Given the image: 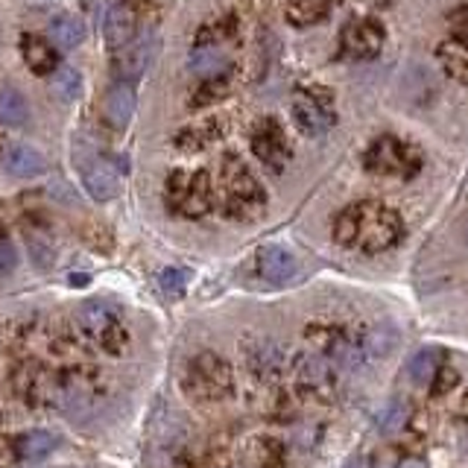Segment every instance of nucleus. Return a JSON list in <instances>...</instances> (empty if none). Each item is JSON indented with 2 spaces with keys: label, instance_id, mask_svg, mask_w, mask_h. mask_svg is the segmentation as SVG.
<instances>
[{
  "label": "nucleus",
  "instance_id": "nucleus-23",
  "mask_svg": "<svg viewBox=\"0 0 468 468\" xmlns=\"http://www.w3.org/2000/svg\"><path fill=\"white\" fill-rule=\"evenodd\" d=\"M331 9V0H287V21L296 27H310L319 18H326Z\"/></svg>",
  "mask_w": 468,
  "mask_h": 468
},
{
  "label": "nucleus",
  "instance_id": "nucleus-24",
  "mask_svg": "<svg viewBox=\"0 0 468 468\" xmlns=\"http://www.w3.org/2000/svg\"><path fill=\"white\" fill-rule=\"evenodd\" d=\"M190 70H194V74H199L202 79L223 77V70H225V56H223L214 44H197L194 56H190Z\"/></svg>",
  "mask_w": 468,
  "mask_h": 468
},
{
  "label": "nucleus",
  "instance_id": "nucleus-3",
  "mask_svg": "<svg viewBox=\"0 0 468 468\" xmlns=\"http://www.w3.org/2000/svg\"><path fill=\"white\" fill-rule=\"evenodd\" d=\"M77 326L79 334L86 340H91L100 352L112 357H124L132 345V334L126 328L124 317L117 314V307L109 302H100V298H91V302L79 305L77 310Z\"/></svg>",
  "mask_w": 468,
  "mask_h": 468
},
{
  "label": "nucleus",
  "instance_id": "nucleus-15",
  "mask_svg": "<svg viewBox=\"0 0 468 468\" xmlns=\"http://www.w3.org/2000/svg\"><path fill=\"white\" fill-rule=\"evenodd\" d=\"M150 59H152V35L147 32V35H141L138 41H132L126 50L115 53L112 65H115L117 82H129L132 86V79H138L143 70H147Z\"/></svg>",
  "mask_w": 468,
  "mask_h": 468
},
{
  "label": "nucleus",
  "instance_id": "nucleus-1",
  "mask_svg": "<svg viewBox=\"0 0 468 468\" xmlns=\"http://www.w3.org/2000/svg\"><path fill=\"white\" fill-rule=\"evenodd\" d=\"M404 237V223L399 211H392L381 202H354L343 208L334 220V240L343 249H360L366 255H381L399 246Z\"/></svg>",
  "mask_w": 468,
  "mask_h": 468
},
{
  "label": "nucleus",
  "instance_id": "nucleus-35",
  "mask_svg": "<svg viewBox=\"0 0 468 468\" xmlns=\"http://www.w3.org/2000/svg\"><path fill=\"white\" fill-rule=\"evenodd\" d=\"M345 468H372V463H369V457H363V454H357V457L349 460V465Z\"/></svg>",
  "mask_w": 468,
  "mask_h": 468
},
{
  "label": "nucleus",
  "instance_id": "nucleus-16",
  "mask_svg": "<svg viewBox=\"0 0 468 468\" xmlns=\"http://www.w3.org/2000/svg\"><path fill=\"white\" fill-rule=\"evenodd\" d=\"M132 35H135V15L126 4H115L106 18V44L112 53H120L132 44Z\"/></svg>",
  "mask_w": 468,
  "mask_h": 468
},
{
  "label": "nucleus",
  "instance_id": "nucleus-38",
  "mask_svg": "<svg viewBox=\"0 0 468 468\" xmlns=\"http://www.w3.org/2000/svg\"><path fill=\"white\" fill-rule=\"evenodd\" d=\"M82 4H91V0H82Z\"/></svg>",
  "mask_w": 468,
  "mask_h": 468
},
{
  "label": "nucleus",
  "instance_id": "nucleus-20",
  "mask_svg": "<svg viewBox=\"0 0 468 468\" xmlns=\"http://www.w3.org/2000/svg\"><path fill=\"white\" fill-rule=\"evenodd\" d=\"M4 167L9 176L15 179H32V176H41L44 173V155L35 152L27 143H15V147H9L6 155H4Z\"/></svg>",
  "mask_w": 468,
  "mask_h": 468
},
{
  "label": "nucleus",
  "instance_id": "nucleus-6",
  "mask_svg": "<svg viewBox=\"0 0 468 468\" xmlns=\"http://www.w3.org/2000/svg\"><path fill=\"white\" fill-rule=\"evenodd\" d=\"M290 375L293 383L302 399L317 401V404H331L337 399L340 383H337V372H334V363L326 360L322 354H293L290 357Z\"/></svg>",
  "mask_w": 468,
  "mask_h": 468
},
{
  "label": "nucleus",
  "instance_id": "nucleus-18",
  "mask_svg": "<svg viewBox=\"0 0 468 468\" xmlns=\"http://www.w3.org/2000/svg\"><path fill=\"white\" fill-rule=\"evenodd\" d=\"M21 53H23V62H27V68L35 77H50L59 68V53L44 39H39V35H23Z\"/></svg>",
  "mask_w": 468,
  "mask_h": 468
},
{
  "label": "nucleus",
  "instance_id": "nucleus-34",
  "mask_svg": "<svg viewBox=\"0 0 468 468\" xmlns=\"http://www.w3.org/2000/svg\"><path fill=\"white\" fill-rule=\"evenodd\" d=\"M395 468H427V463L422 457H404Z\"/></svg>",
  "mask_w": 468,
  "mask_h": 468
},
{
  "label": "nucleus",
  "instance_id": "nucleus-5",
  "mask_svg": "<svg viewBox=\"0 0 468 468\" xmlns=\"http://www.w3.org/2000/svg\"><path fill=\"white\" fill-rule=\"evenodd\" d=\"M223 208L234 214V217H249L263 208L267 194L258 176L237 159V155H225L223 159Z\"/></svg>",
  "mask_w": 468,
  "mask_h": 468
},
{
  "label": "nucleus",
  "instance_id": "nucleus-7",
  "mask_svg": "<svg viewBox=\"0 0 468 468\" xmlns=\"http://www.w3.org/2000/svg\"><path fill=\"white\" fill-rule=\"evenodd\" d=\"M240 354H243L246 372L258 383H279L290 366V354L284 352V345L279 340L261 337V334H249L240 340Z\"/></svg>",
  "mask_w": 468,
  "mask_h": 468
},
{
  "label": "nucleus",
  "instance_id": "nucleus-31",
  "mask_svg": "<svg viewBox=\"0 0 468 468\" xmlns=\"http://www.w3.org/2000/svg\"><path fill=\"white\" fill-rule=\"evenodd\" d=\"M159 284H161V290L164 293H170V296H182L185 293V287L190 284V270H179V267H167L161 270L159 275Z\"/></svg>",
  "mask_w": 468,
  "mask_h": 468
},
{
  "label": "nucleus",
  "instance_id": "nucleus-30",
  "mask_svg": "<svg viewBox=\"0 0 468 468\" xmlns=\"http://www.w3.org/2000/svg\"><path fill=\"white\" fill-rule=\"evenodd\" d=\"M225 94V77H214V79H202V86L197 88V94L190 97V109H202V106L217 103Z\"/></svg>",
  "mask_w": 468,
  "mask_h": 468
},
{
  "label": "nucleus",
  "instance_id": "nucleus-28",
  "mask_svg": "<svg viewBox=\"0 0 468 468\" xmlns=\"http://www.w3.org/2000/svg\"><path fill=\"white\" fill-rule=\"evenodd\" d=\"M439 366H442L439 352H434V349H422V352H416V354L410 357V366H407V372H410V378H413L416 383H430V381H434V375H436Z\"/></svg>",
  "mask_w": 468,
  "mask_h": 468
},
{
  "label": "nucleus",
  "instance_id": "nucleus-9",
  "mask_svg": "<svg viewBox=\"0 0 468 468\" xmlns=\"http://www.w3.org/2000/svg\"><path fill=\"white\" fill-rule=\"evenodd\" d=\"M249 270H252V279H258L261 284H287L296 279L298 272V261L290 249H284L279 243H270V246H261L255 249V255L249 261Z\"/></svg>",
  "mask_w": 468,
  "mask_h": 468
},
{
  "label": "nucleus",
  "instance_id": "nucleus-4",
  "mask_svg": "<svg viewBox=\"0 0 468 468\" xmlns=\"http://www.w3.org/2000/svg\"><path fill=\"white\" fill-rule=\"evenodd\" d=\"M164 194L170 211L188 220L206 217L214 206V188L206 170H173L167 176Z\"/></svg>",
  "mask_w": 468,
  "mask_h": 468
},
{
  "label": "nucleus",
  "instance_id": "nucleus-32",
  "mask_svg": "<svg viewBox=\"0 0 468 468\" xmlns=\"http://www.w3.org/2000/svg\"><path fill=\"white\" fill-rule=\"evenodd\" d=\"M460 383V375H457V369L454 366H448V363H442L439 369H436V375H434V381H430V392L436 395V399H442V395H448L454 387H457Z\"/></svg>",
  "mask_w": 468,
  "mask_h": 468
},
{
  "label": "nucleus",
  "instance_id": "nucleus-14",
  "mask_svg": "<svg viewBox=\"0 0 468 468\" xmlns=\"http://www.w3.org/2000/svg\"><path fill=\"white\" fill-rule=\"evenodd\" d=\"M243 463L246 468H284L287 448L279 436L255 434L243 442Z\"/></svg>",
  "mask_w": 468,
  "mask_h": 468
},
{
  "label": "nucleus",
  "instance_id": "nucleus-27",
  "mask_svg": "<svg viewBox=\"0 0 468 468\" xmlns=\"http://www.w3.org/2000/svg\"><path fill=\"white\" fill-rule=\"evenodd\" d=\"M79 88H82V77L77 68L70 65H59L53 74H50V91L56 94L59 100H77L79 97Z\"/></svg>",
  "mask_w": 468,
  "mask_h": 468
},
{
  "label": "nucleus",
  "instance_id": "nucleus-8",
  "mask_svg": "<svg viewBox=\"0 0 468 468\" xmlns=\"http://www.w3.org/2000/svg\"><path fill=\"white\" fill-rule=\"evenodd\" d=\"M366 170L381 176H413L418 170L416 152L399 138H378L366 150Z\"/></svg>",
  "mask_w": 468,
  "mask_h": 468
},
{
  "label": "nucleus",
  "instance_id": "nucleus-2",
  "mask_svg": "<svg viewBox=\"0 0 468 468\" xmlns=\"http://www.w3.org/2000/svg\"><path fill=\"white\" fill-rule=\"evenodd\" d=\"M179 387H182L185 399L211 407L220 401H229L234 395V369L232 363L217 352H197L190 354L182 372H179Z\"/></svg>",
  "mask_w": 468,
  "mask_h": 468
},
{
  "label": "nucleus",
  "instance_id": "nucleus-37",
  "mask_svg": "<svg viewBox=\"0 0 468 468\" xmlns=\"http://www.w3.org/2000/svg\"><path fill=\"white\" fill-rule=\"evenodd\" d=\"M4 155H6V143H4V138H0V161H4Z\"/></svg>",
  "mask_w": 468,
  "mask_h": 468
},
{
  "label": "nucleus",
  "instance_id": "nucleus-33",
  "mask_svg": "<svg viewBox=\"0 0 468 468\" xmlns=\"http://www.w3.org/2000/svg\"><path fill=\"white\" fill-rule=\"evenodd\" d=\"M18 267V249L6 229H0V275H9Z\"/></svg>",
  "mask_w": 468,
  "mask_h": 468
},
{
  "label": "nucleus",
  "instance_id": "nucleus-29",
  "mask_svg": "<svg viewBox=\"0 0 468 468\" xmlns=\"http://www.w3.org/2000/svg\"><path fill=\"white\" fill-rule=\"evenodd\" d=\"M407 422H410V404L390 401L383 407V413L378 416V430L381 434H395V430H404Z\"/></svg>",
  "mask_w": 468,
  "mask_h": 468
},
{
  "label": "nucleus",
  "instance_id": "nucleus-21",
  "mask_svg": "<svg viewBox=\"0 0 468 468\" xmlns=\"http://www.w3.org/2000/svg\"><path fill=\"white\" fill-rule=\"evenodd\" d=\"M220 135H223L220 120H202V124L185 126V129L173 138V143H176V150L197 152V150H206L208 143H214Z\"/></svg>",
  "mask_w": 468,
  "mask_h": 468
},
{
  "label": "nucleus",
  "instance_id": "nucleus-17",
  "mask_svg": "<svg viewBox=\"0 0 468 468\" xmlns=\"http://www.w3.org/2000/svg\"><path fill=\"white\" fill-rule=\"evenodd\" d=\"M135 106H138L135 88L129 82H115L109 97H106V117H109V124L115 129H126L132 124V117H135Z\"/></svg>",
  "mask_w": 468,
  "mask_h": 468
},
{
  "label": "nucleus",
  "instance_id": "nucleus-11",
  "mask_svg": "<svg viewBox=\"0 0 468 468\" xmlns=\"http://www.w3.org/2000/svg\"><path fill=\"white\" fill-rule=\"evenodd\" d=\"M252 152L261 164H267L270 170L281 173L287 161H290V143H287V135L279 120L263 117L252 129Z\"/></svg>",
  "mask_w": 468,
  "mask_h": 468
},
{
  "label": "nucleus",
  "instance_id": "nucleus-36",
  "mask_svg": "<svg viewBox=\"0 0 468 468\" xmlns=\"http://www.w3.org/2000/svg\"><path fill=\"white\" fill-rule=\"evenodd\" d=\"M460 413H463V418H468V392H465V399L460 404Z\"/></svg>",
  "mask_w": 468,
  "mask_h": 468
},
{
  "label": "nucleus",
  "instance_id": "nucleus-13",
  "mask_svg": "<svg viewBox=\"0 0 468 468\" xmlns=\"http://www.w3.org/2000/svg\"><path fill=\"white\" fill-rule=\"evenodd\" d=\"M293 120H296V126L310 138L326 135V132L334 126L331 109L319 97H314V94H298V97L293 100Z\"/></svg>",
  "mask_w": 468,
  "mask_h": 468
},
{
  "label": "nucleus",
  "instance_id": "nucleus-26",
  "mask_svg": "<svg viewBox=\"0 0 468 468\" xmlns=\"http://www.w3.org/2000/svg\"><path fill=\"white\" fill-rule=\"evenodd\" d=\"M30 117V106L23 94L15 88H0V124L6 126H23Z\"/></svg>",
  "mask_w": 468,
  "mask_h": 468
},
{
  "label": "nucleus",
  "instance_id": "nucleus-10",
  "mask_svg": "<svg viewBox=\"0 0 468 468\" xmlns=\"http://www.w3.org/2000/svg\"><path fill=\"white\" fill-rule=\"evenodd\" d=\"M77 164H79V176H82V185H86L88 197L97 199V202H109L120 194V173L117 167L103 159L100 152H94L91 147H86V159L77 155Z\"/></svg>",
  "mask_w": 468,
  "mask_h": 468
},
{
  "label": "nucleus",
  "instance_id": "nucleus-22",
  "mask_svg": "<svg viewBox=\"0 0 468 468\" xmlns=\"http://www.w3.org/2000/svg\"><path fill=\"white\" fill-rule=\"evenodd\" d=\"M436 56H439L442 68H445L451 77L460 79V77L468 74V41L460 39V35H451V39L442 41Z\"/></svg>",
  "mask_w": 468,
  "mask_h": 468
},
{
  "label": "nucleus",
  "instance_id": "nucleus-19",
  "mask_svg": "<svg viewBox=\"0 0 468 468\" xmlns=\"http://www.w3.org/2000/svg\"><path fill=\"white\" fill-rule=\"evenodd\" d=\"M12 454L21 460H44L59 448V439L50 434V430H27V434H18L12 439Z\"/></svg>",
  "mask_w": 468,
  "mask_h": 468
},
{
  "label": "nucleus",
  "instance_id": "nucleus-12",
  "mask_svg": "<svg viewBox=\"0 0 468 468\" xmlns=\"http://www.w3.org/2000/svg\"><path fill=\"white\" fill-rule=\"evenodd\" d=\"M383 41H387V32H383L378 21H369V18L345 23V30L340 35L343 53L352 59H375L381 53Z\"/></svg>",
  "mask_w": 468,
  "mask_h": 468
},
{
  "label": "nucleus",
  "instance_id": "nucleus-25",
  "mask_svg": "<svg viewBox=\"0 0 468 468\" xmlns=\"http://www.w3.org/2000/svg\"><path fill=\"white\" fill-rule=\"evenodd\" d=\"M50 39L56 47H62V50H74V47H79L82 39H86V27H82L79 18L62 15L50 23Z\"/></svg>",
  "mask_w": 468,
  "mask_h": 468
}]
</instances>
